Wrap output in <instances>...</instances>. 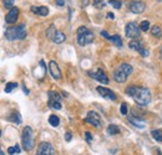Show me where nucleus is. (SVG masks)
Wrapping results in <instances>:
<instances>
[{"mask_svg": "<svg viewBox=\"0 0 162 155\" xmlns=\"http://www.w3.org/2000/svg\"><path fill=\"white\" fill-rule=\"evenodd\" d=\"M126 94L132 97L136 104L145 107L151 102V92L148 88L142 86H128L126 88Z\"/></svg>", "mask_w": 162, "mask_h": 155, "instance_id": "nucleus-1", "label": "nucleus"}, {"mask_svg": "<svg viewBox=\"0 0 162 155\" xmlns=\"http://www.w3.org/2000/svg\"><path fill=\"white\" fill-rule=\"evenodd\" d=\"M133 72V67L130 64V63H121L118 67H116L113 69V73H112V77L115 79V82L117 83H125L128 78V76Z\"/></svg>", "mask_w": 162, "mask_h": 155, "instance_id": "nucleus-2", "label": "nucleus"}, {"mask_svg": "<svg viewBox=\"0 0 162 155\" xmlns=\"http://www.w3.org/2000/svg\"><path fill=\"white\" fill-rule=\"evenodd\" d=\"M26 37V26L24 24L7 27L5 30V38L7 41H17L24 40Z\"/></svg>", "mask_w": 162, "mask_h": 155, "instance_id": "nucleus-3", "label": "nucleus"}, {"mask_svg": "<svg viewBox=\"0 0 162 155\" xmlns=\"http://www.w3.org/2000/svg\"><path fill=\"white\" fill-rule=\"evenodd\" d=\"M76 38L80 46H86L93 41V32L90 31L86 26H80L76 31Z\"/></svg>", "mask_w": 162, "mask_h": 155, "instance_id": "nucleus-4", "label": "nucleus"}, {"mask_svg": "<svg viewBox=\"0 0 162 155\" xmlns=\"http://www.w3.org/2000/svg\"><path fill=\"white\" fill-rule=\"evenodd\" d=\"M21 145L24 150L30 151L34 148V131L31 126H25L21 133Z\"/></svg>", "mask_w": 162, "mask_h": 155, "instance_id": "nucleus-5", "label": "nucleus"}, {"mask_svg": "<svg viewBox=\"0 0 162 155\" xmlns=\"http://www.w3.org/2000/svg\"><path fill=\"white\" fill-rule=\"evenodd\" d=\"M125 35L126 37L131 38V40H137L141 35V29L140 25H137L136 22H127L125 26Z\"/></svg>", "mask_w": 162, "mask_h": 155, "instance_id": "nucleus-6", "label": "nucleus"}, {"mask_svg": "<svg viewBox=\"0 0 162 155\" xmlns=\"http://www.w3.org/2000/svg\"><path fill=\"white\" fill-rule=\"evenodd\" d=\"M35 155H55V149L49 141H41L36 149Z\"/></svg>", "mask_w": 162, "mask_h": 155, "instance_id": "nucleus-7", "label": "nucleus"}, {"mask_svg": "<svg viewBox=\"0 0 162 155\" xmlns=\"http://www.w3.org/2000/svg\"><path fill=\"white\" fill-rule=\"evenodd\" d=\"M87 74H88L92 79L98 81L100 83H103V84H107V83H108V77H107V74L103 72V69H101V68H96V69H93V71H88Z\"/></svg>", "mask_w": 162, "mask_h": 155, "instance_id": "nucleus-8", "label": "nucleus"}, {"mask_svg": "<svg viewBox=\"0 0 162 155\" xmlns=\"http://www.w3.org/2000/svg\"><path fill=\"white\" fill-rule=\"evenodd\" d=\"M128 47L133 51H137L142 57H147L148 56V50H146V47H143L142 42L137 38V40H131L128 42Z\"/></svg>", "mask_w": 162, "mask_h": 155, "instance_id": "nucleus-9", "label": "nucleus"}, {"mask_svg": "<svg viewBox=\"0 0 162 155\" xmlns=\"http://www.w3.org/2000/svg\"><path fill=\"white\" fill-rule=\"evenodd\" d=\"M83 122L93 125L95 128H101V119H100L98 114L96 112H93V110H90L87 113V117L83 119Z\"/></svg>", "mask_w": 162, "mask_h": 155, "instance_id": "nucleus-10", "label": "nucleus"}, {"mask_svg": "<svg viewBox=\"0 0 162 155\" xmlns=\"http://www.w3.org/2000/svg\"><path fill=\"white\" fill-rule=\"evenodd\" d=\"M96 91H97V93H98L101 97H103V98H106V99H110V100H113V102L117 100V95H116V93H115L113 91L106 88V87L98 86V87L96 88Z\"/></svg>", "mask_w": 162, "mask_h": 155, "instance_id": "nucleus-11", "label": "nucleus"}, {"mask_svg": "<svg viewBox=\"0 0 162 155\" xmlns=\"http://www.w3.org/2000/svg\"><path fill=\"white\" fill-rule=\"evenodd\" d=\"M128 9L133 14H141L145 11L146 9V5L143 1H140V0H132L128 2Z\"/></svg>", "mask_w": 162, "mask_h": 155, "instance_id": "nucleus-12", "label": "nucleus"}, {"mask_svg": "<svg viewBox=\"0 0 162 155\" xmlns=\"http://www.w3.org/2000/svg\"><path fill=\"white\" fill-rule=\"evenodd\" d=\"M17 19H19V7L12 6L7 11V14L5 16V21H6V24H11L12 25V24H15L17 21Z\"/></svg>", "mask_w": 162, "mask_h": 155, "instance_id": "nucleus-13", "label": "nucleus"}, {"mask_svg": "<svg viewBox=\"0 0 162 155\" xmlns=\"http://www.w3.org/2000/svg\"><path fill=\"white\" fill-rule=\"evenodd\" d=\"M49 71H50V74L54 79L59 81L61 78V69L59 67V64L55 62V61H50L49 62Z\"/></svg>", "mask_w": 162, "mask_h": 155, "instance_id": "nucleus-14", "label": "nucleus"}, {"mask_svg": "<svg viewBox=\"0 0 162 155\" xmlns=\"http://www.w3.org/2000/svg\"><path fill=\"white\" fill-rule=\"evenodd\" d=\"M31 12L40 15V16H46L49 14V7L47 6H31L30 7Z\"/></svg>", "mask_w": 162, "mask_h": 155, "instance_id": "nucleus-15", "label": "nucleus"}, {"mask_svg": "<svg viewBox=\"0 0 162 155\" xmlns=\"http://www.w3.org/2000/svg\"><path fill=\"white\" fill-rule=\"evenodd\" d=\"M65 40H66V35H65L62 31H59V30L55 32L54 37L51 38V41H52L54 43H62Z\"/></svg>", "mask_w": 162, "mask_h": 155, "instance_id": "nucleus-16", "label": "nucleus"}, {"mask_svg": "<svg viewBox=\"0 0 162 155\" xmlns=\"http://www.w3.org/2000/svg\"><path fill=\"white\" fill-rule=\"evenodd\" d=\"M150 31H151V35H152L153 37H157V38H160V37L162 36V30H161V27H160V26H157V25H153V26H151Z\"/></svg>", "mask_w": 162, "mask_h": 155, "instance_id": "nucleus-17", "label": "nucleus"}, {"mask_svg": "<svg viewBox=\"0 0 162 155\" xmlns=\"http://www.w3.org/2000/svg\"><path fill=\"white\" fill-rule=\"evenodd\" d=\"M49 124L51 125V126H59V124H60V118L57 117V115H55V114H51L50 117H49Z\"/></svg>", "mask_w": 162, "mask_h": 155, "instance_id": "nucleus-18", "label": "nucleus"}, {"mask_svg": "<svg viewBox=\"0 0 162 155\" xmlns=\"http://www.w3.org/2000/svg\"><path fill=\"white\" fill-rule=\"evenodd\" d=\"M47 95H49V100L60 102V99H61L60 94H59L57 92H55V91H49V92H47Z\"/></svg>", "mask_w": 162, "mask_h": 155, "instance_id": "nucleus-19", "label": "nucleus"}, {"mask_svg": "<svg viewBox=\"0 0 162 155\" xmlns=\"http://www.w3.org/2000/svg\"><path fill=\"white\" fill-rule=\"evenodd\" d=\"M151 135L156 141H162V130L161 129H153L151 131Z\"/></svg>", "mask_w": 162, "mask_h": 155, "instance_id": "nucleus-20", "label": "nucleus"}, {"mask_svg": "<svg viewBox=\"0 0 162 155\" xmlns=\"http://www.w3.org/2000/svg\"><path fill=\"white\" fill-rule=\"evenodd\" d=\"M118 133H120V128H118L117 125L110 124V125L107 126V134H110V135H116V134H118Z\"/></svg>", "mask_w": 162, "mask_h": 155, "instance_id": "nucleus-21", "label": "nucleus"}, {"mask_svg": "<svg viewBox=\"0 0 162 155\" xmlns=\"http://www.w3.org/2000/svg\"><path fill=\"white\" fill-rule=\"evenodd\" d=\"M111 42H113V45H116L117 47H122V38L118 35H112L110 38Z\"/></svg>", "mask_w": 162, "mask_h": 155, "instance_id": "nucleus-22", "label": "nucleus"}, {"mask_svg": "<svg viewBox=\"0 0 162 155\" xmlns=\"http://www.w3.org/2000/svg\"><path fill=\"white\" fill-rule=\"evenodd\" d=\"M57 30H56V27H55V25H50V27L46 30V36L51 40L52 37H54V35H55V32H56Z\"/></svg>", "mask_w": 162, "mask_h": 155, "instance_id": "nucleus-23", "label": "nucleus"}, {"mask_svg": "<svg viewBox=\"0 0 162 155\" xmlns=\"http://www.w3.org/2000/svg\"><path fill=\"white\" fill-rule=\"evenodd\" d=\"M17 87V83L16 82H7L6 84H5V92L6 93H10L12 89H15Z\"/></svg>", "mask_w": 162, "mask_h": 155, "instance_id": "nucleus-24", "label": "nucleus"}, {"mask_svg": "<svg viewBox=\"0 0 162 155\" xmlns=\"http://www.w3.org/2000/svg\"><path fill=\"white\" fill-rule=\"evenodd\" d=\"M19 153H20V145H19V144H16L15 146H10V148H7V154H10V155L19 154Z\"/></svg>", "mask_w": 162, "mask_h": 155, "instance_id": "nucleus-25", "label": "nucleus"}, {"mask_svg": "<svg viewBox=\"0 0 162 155\" xmlns=\"http://www.w3.org/2000/svg\"><path fill=\"white\" fill-rule=\"evenodd\" d=\"M140 29H141V31H148L150 29H151V25H150V22L147 21V20H143V21H141V24H140Z\"/></svg>", "mask_w": 162, "mask_h": 155, "instance_id": "nucleus-26", "label": "nucleus"}, {"mask_svg": "<svg viewBox=\"0 0 162 155\" xmlns=\"http://www.w3.org/2000/svg\"><path fill=\"white\" fill-rule=\"evenodd\" d=\"M92 5L96 7V9H98V10H101V9H103L105 6H106V2L103 1V0H93V2H92Z\"/></svg>", "mask_w": 162, "mask_h": 155, "instance_id": "nucleus-27", "label": "nucleus"}, {"mask_svg": "<svg viewBox=\"0 0 162 155\" xmlns=\"http://www.w3.org/2000/svg\"><path fill=\"white\" fill-rule=\"evenodd\" d=\"M49 107H50V108H52V109H56V110H59V109H61V103H60V102L49 100Z\"/></svg>", "mask_w": 162, "mask_h": 155, "instance_id": "nucleus-28", "label": "nucleus"}, {"mask_svg": "<svg viewBox=\"0 0 162 155\" xmlns=\"http://www.w3.org/2000/svg\"><path fill=\"white\" fill-rule=\"evenodd\" d=\"M108 4H110L111 6H113L115 9H121V6H122V2H121L120 0H110Z\"/></svg>", "mask_w": 162, "mask_h": 155, "instance_id": "nucleus-29", "label": "nucleus"}, {"mask_svg": "<svg viewBox=\"0 0 162 155\" xmlns=\"http://www.w3.org/2000/svg\"><path fill=\"white\" fill-rule=\"evenodd\" d=\"M128 120H130V122H131V123H132L135 126H137V128H143V123H142V122H138L137 119H135V118H131V117L128 118Z\"/></svg>", "mask_w": 162, "mask_h": 155, "instance_id": "nucleus-30", "label": "nucleus"}, {"mask_svg": "<svg viewBox=\"0 0 162 155\" xmlns=\"http://www.w3.org/2000/svg\"><path fill=\"white\" fill-rule=\"evenodd\" d=\"M14 2H15V0H2L4 7H5V9H9V10L14 6Z\"/></svg>", "mask_w": 162, "mask_h": 155, "instance_id": "nucleus-31", "label": "nucleus"}, {"mask_svg": "<svg viewBox=\"0 0 162 155\" xmlns=\"http://www.w3.org/2000/svg\"><path fill=\"white\" fill-rule=\"evenodd\" d=\"M12 118H10L12 122H15L16 124H20V122H21V118H20V114L17 113V112H15V113H12V115H11Z\"/></svg>", "mask_w": 162, "mask_h": 155, "instance_id": "nucleus-32", "label": "nucleus"}, {"mask_svg": "<svg viewBox=\"0 0 162 155\" xmlns=\"http://www.w3.org/2000/svg\"><path fill=\"white\" fill-rule=\"evenodd\" d=\"M120 112H121L122 115H126V114H127V112H128V105H127V103H122V104H121Z\"/></svg>", "mask_w": 162, "mask_h": 155, "instance_id": "nucleus-33", "label": "nucleus"}, {"mask_svg": "<svg viewBox=\"0 0 162 155\" xmlns=\"http://www.w3.org/2000/svg\"><path fill=\"white\" fill-rule=\"evenodd\" d=\"M85 138L87 140V143H91L92 141V134L90 131H85Z\"/></svg>", "mask_w": 162, "mask_h": 155, "instance_id": "nucleus-34", "label": "nucleus"}, {"mask_svg": "<svg viewBox=\"0 0 162 155\" xmlns=\"http://www.w3.org/2000/svg\"><path fill=\"white\" fill-rule=\"evenodd\" d=\"M101 36H103L106 40H110V38H111V36L108 35V32H107V31H105V30H102V31H101Z\"/></svg>", "mask_w": 162, "mask_h": 155, "instance_id": "nucleus-35", "label": "nucleus"}, {"mask_svg": "<svg viewBox=\"0 0 162 155\" xmlns=\"http://www.w3.org/2000/svg\"><path fill=\"white\" fill-rule=\"evenodd\" d=\"M55 4L57 6H64L65 5V0H55Z\"/></svg>", "mask_w": 162, "mask_h": 155, "instance_id": "nucleus-36", "label": "nucleus"}, {"mask_svg": "<svg viewBox=\"0 0 162 155\" xmlns=\"http://www.w3.org/2000/svg\"><path fill=\"white\" fill-rule=\"evenodd\" d=\"M71 136H72V135H71V133H70V131H67V133L65 134V140H66V141H70V140H71Z\"/></svg>", "mask_w": 162, "mask_h": 155, "instance_id": "nucleus-37", "label": "nucleus"}, {"mask_svg": "<svg viewBox=\"0 0 162 155\" xmlns=\"http://www.w3.org/2000/svg\"><path fill=\"white\" fill-rule=\"evenodd\" d=\"M88 1H90V0H82V1H81V6H82V7L87 6V5H88Z\"/></svg>", "mask_w": 162, "mask_h": 155, "instance_id": "nucleus-38", "label": "nucleus"}, {"mask_svg": "<svg viewBox=\"0 0 162 155\" xmlns=\"http://www.w3.org/2000/svg\"><path fill=\"white\" fill-rule=\"evenodd\" d=\"M40 64H41V66H42V69H44V73H45V72H46V66H45V62H44V61H42V60H41V61H40Z\"/></svg>", "mask_w": 162, "mask_h": 155, "instance_id": "nucleus-39", "label": "nucleus"}, {"mask_svg": "<svg viewBox=\"0 0 162 155\" xmlns=\"http://www.w3.org/2000/svg\"><path fill=\"white\" fill-rule=\"evenodd\" d=\"M107 16H108V19H111V20L115 19V15H113L112 12H107Z\"/></svg>", "mask_w": 162, "mask_h": 155, "instance_id": "nucleus-40", "label": "nucleus"}, {"mask_svg": "<svg viewBox=\"0 0 162 155\" xmlns=\"http://www.w3.org/2000/svg\"><path fill=\"white\" fill-rule=\"evenodd\" d=\"M22 91H24V92H25V93H26V94H29V89H26V88H25V87H22Z\"/></svg>", "mask_w": 162, "mask_h": 155, "instance_id": "nucleus-41", "label": "nucleus"}, {"mask_svg": "<svg viewBox=\"0 0 162 155\" xmlns=\"http://www.w3.org/2000/svg\"><path fill=\"white\" fill-rule=\"evenodd\" d=\"M0 155H5V154H4V151L1 150V146H0Z\"/></svg>", "mask_w": 162, "mask_h": 155, "instance_id": "nucleus-42", "label": "nucleus"}, {"mask_svg": "<svg viewBox=\"0 0 162 155\" xmlns=\"http://www.w3.org/2000/svg\"><path fill=\"white\" fill-rule=\"evenodd\" d=\"M160 55H161V57H162V46H161V48H160Z\"/></svg>", "mask_w": 162, "mask_h": 155, "instance_id": "nucleus-43", "label": "nucleus"}, {"mask_svg": "<svg viewBox=\"0 0 162 155\" xmlns=\"http://www.w3.org/2000/svg\"><path fill=\"white\" fill-rule=\"evenodd\" d=\"M0 136H1V130H0Z\"/></svg>", "mask_w": 162, "mask_h": 155, "instance_id": "nucleus-44", "label": "nucleus"}, {"mask_svg": "<svg viewBox=\"0 0 162 155\" xmlns=\"http://www.w3.org/2000/svg\"><path fill=\"white\" fill-rule=\"evenodd\" d=\"M158 153H160V151H158ZM160 155H162V153H160Z\"/></svg>", "mask_w": 162, "mask_h": 155, "instance_id": "nucleus-45", "label": "nucleus"}]
</instances>
